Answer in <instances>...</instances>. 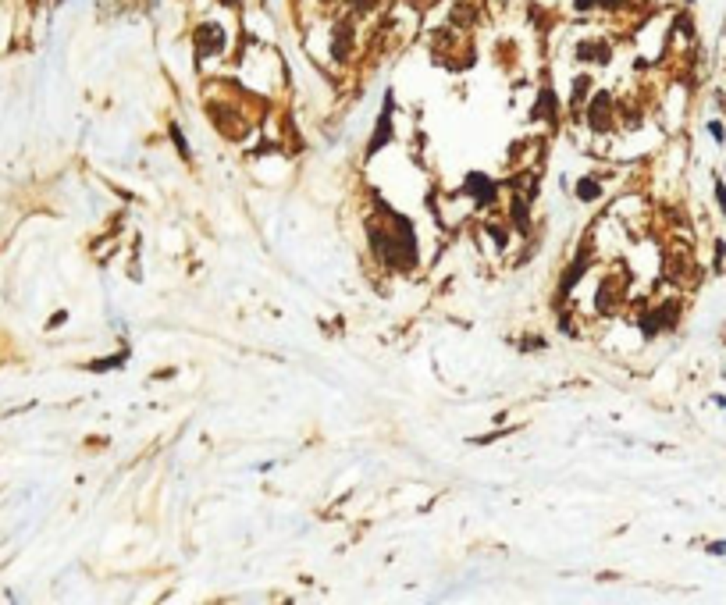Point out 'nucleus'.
I'll use <instances>...</instances> for the list:
<instances>
[{
  "instance_id": "obj_4",
  "label": "nucleus",
  "mask_w": 726,
  "mask_h": 605,
  "mask_svg": "<svg viewBox=\"0 0 726 605\" xmlns=\"http://www.w3.org/2000/svg\"><path fill=\"white\" fill-rule=\"evenodd\" d=\"M349 47H353V25H349V22H339L335 33H331V50H335L339 57H346Z\"/></svg>"
},
{
  "instance_id": "obj_1",
  "label": "nucleus",
  "mask_w": 726,
  "mask_h": 605,
  "mask_svg": "<svg viewBox=\"0 0 726 605\" xmlns=\"http://www.w3.org/2000/svg\"><path fill=\"white\" fill-rule=\"evenodd\" d=\"M392 111H396V100H392V93H388V97H385V111H381L378 125H374V139L367 143V157H374L378 150L392 139Z\"/></svg>"
},
{
  "instance_id": "obj_5",
  "label": "nucleus",
  "mask_w": 726,
  "mask_h": 605,
  "mask_svg": "<svg viewBox=\"0 0 726 605\" xmlns=\"http://www.w3.org/2000/svg\"><path fill=\"white\" fill-rule=\"evenodd\" d=\"M577 196H581V200H598V196H602V186H598L595 178H581V186H577Z\"/></svg>"
},
{
  "instance_id": "obj_6",
  "label": "nucleus",
  "mask_w": 726,
  "mask_h": 605,
  "mask_svg": "<svg viewBox=\"0 0 726 605\" xmlns=\"http://www.w3.org/2000/svg\"><path fill=\"white\" fill-rule=\"evenodd\" d=\"M716 200L723 203V210H726V186H716Z\"/></svg>"
},
{
  "instance_id": "obj_3",
  "label": "nucleus",
  "mask_w": 726,
  "mask_h": 605,
  "mask_svg": "<svg viewBox=\"0 0 726 605\" xmlns=\"http://www.w3.org/2000/svg\"><path fill=\"white\" fill-rule=\"evenodd\" d=\"M467 196H474L477 203H488L495 196V182L484 178V175H470L467 178Z\"/></svg>"
},
{
  "instance_id": "obj_2",
  "label": "nucleus",
  "mask_w": 726,
  "mask_h": 605,
  "mask_svg": "<svg viewBox=\"0 0 726 605\" xmlns=\"http://www.w3.org/2000/svg\"><path fill=\"white\" fill-rule=\"evenodd\" d=\"M196 47H200V54H218V50L225 47V33H221V25L203 22V25L196 29Z\"/></svg>"
}]
</instances>
